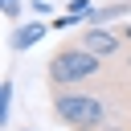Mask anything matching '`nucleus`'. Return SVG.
<instances>
[{
	"instance_id": "10",
	"label": "nucleus",
	"mask_w": 131,
	"mask_h": 131,
	"mask_svg": "<svg viewBox=\"0 0 131 131\" xmlns=\"http://www.w3.org/2000/svg\"><path fill=\"white\" fill-rule=\"evenodd\" d=\"M25 131H29V127H25Z\"/></svg>"
},
{
	"instance_id": "4",
	"label": "nucleus",
	"mask_w": 131,
	"mask_h": 131,
	"mask_svg": "<svg viewBox=\"0 0 131 131\" xmlns=\"http://www.w3.org/2000/svg\"><path fill=\"white\" fill-rule=\"evenodd\" d=\"M41 33H45V25H37V20H33V25H20V29L12 33V49H29V45H37Z\"/></svg>"
},
{
	"instance_id": "8",
	"label": "nucleus",
	"mask_w": 131,
	"mask_h": 131,
	"mask_svg": "<svg viewBox=\"0 0 131 131\" xmlns=\"http://www.w3.org/2000/svg\"><path fill=\"white\" fill-rule=\"evenodd\" d=\"M70 12H78V16H86V12H90V0H70Z\"/></svg>"
},
{
	"instance_id": "1",
	"label": "nucleus",
	"mask_w": 131,
	"mask_h": 131,
	"mask_svg": "<svg viewBox=\"0 0 131 131\" xmlns=\"http://www.w3.org/2000/svg\"><path fill=\"white\" fill-rule=\"evenodd\" d=\"M98 74H102V57L90 53V49H82L78 41L57 45V49L49 53V61H45L49 90H74V86H82V82H90V78H98Z\"/></svg>"
},
{
	"instance_id": "5",
	"label": "nucleus",
	"mask_w": 131,
	"mask_h": 131,
	"mask_svg": "<svg viewBox=\"0 0 131 131\" xmlns=\"http://www.w3.org/2000/svg\"><path fill=\"white\" fill-rule=\"evenodd\" d=\"M8 106H12V82H0V123H8Z\"/></svg>"
},
{
	"instance_id": "9",
	"label": "nucleus",
	"mask_w": 131,
	"mask_h": 131,
	"mask_svg": "<svg viewBox=\"0 0 131 131\" xmlns=\"http://www.w3.org/2000/svg\"><path fill=\"white\" fill-rule=\"evenodd\" d=\"M119 37H123V41L131 45V25H123V29H119Z\"/></svg>"
},
{
	"instance_id": "2",
	"label": "nucleus",
	"mask_w": 131,
	"mask_h": 131,
	"mask_svg": "<svg viewBox=\"0 0 131 131\" xmlns=\"http://www.w3.org/2000/svg\"><path fill=\"white\" fill-rule=\"evenodd\" d=\"M49 111H53V119H61L70 131H98V127H106V98L94 94V90H82V86H74V90H53Z\"/></svg>"
},
{
	"instance_id": "3",
	"label": "nucleus",
	"mask_w": 131,
	"mask_h": 131,
	"mask_svg": "<svg viewBox=\"0 0 131 131\" xmlns=\"http://www.w3.org/2000/svg\"><path fill=\"white\" fill-rule=\"evenodd\" d=\"M78 45L82 49H90V53H98L102 61L106 57H115V53H123V37H119V29H106V25H86V33H78Z\"/></svg>"
},
{
	"instance_id": "6",
	"label": "nucleus",
	"mask_w": 131,
	"mask_h": 131,
	"mask_svg": "<svg viewBox=\"0 0 131 131\" xmlns=\"http://www.w3.org/2000/svg\"><path fill=\"white\" fill-rule=\"evenodd\" d=\"M74 25H82V16H78V12H66V16H57V20H53V29H57V33H61V29H74Z\"/></svg>"
},
{
	"instance_id": "7",
	"label": "nucleus",
	"mask_w": 131,
	"mask_h": 131,
	"mask_svg": "<svg viewBox=\"0 0 131 131\" xmlns=\"http://www.w3.org/2000/svg\"><path fill=\"white\" fill-rule=\"evenodd\" d=\"M4 16L16 20V16H20V4H16V0H4Z\"/></svg>"
}]
</instances>
